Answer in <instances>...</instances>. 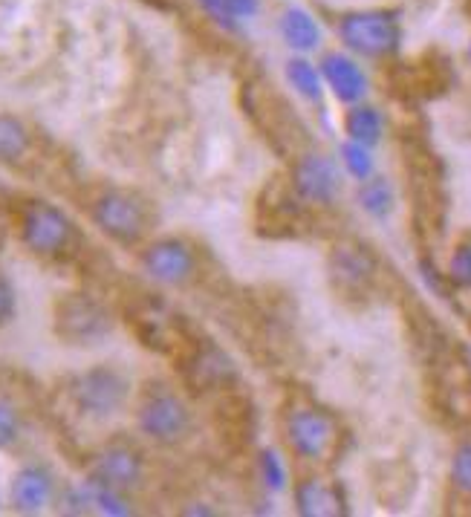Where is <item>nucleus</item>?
I'll list each match as a JSON object with an SVG mask.
<instances>
[{
    "instance_id": "bb28decb",
    "label": "nucleus",
    "mask_w": 471,
    "mask_h": 517,
    "mask_svg": "<svg viewBox=\"0 0 471 517\" xmlns=\"http://www.w3.org/2000/svg\"><path fill=\"white\" fill-rule=\"evenodd\" d=\"M15 312V295H12V286L0 278V324H6Z\"/></svg>"
},
{
    "instance_id": "2eb2a0df",
    "label": "nucleus",
    "mask_w": 471,
    "mask_h": 517,
    "mask_svg": "<svg viewBox=\"0 0 471 517\" xmlns=\"http://www.w3.org/2000/svg\"><path fill=\"white\" fill-rule=\"evenodd\" d=\"M295 506L304 517H333L344 515V500L339 492L321 480H304L295 489Z\"/></svg>"
},
{
    "instance_id": "39448f33",
    "label": "nucleus",
    "mask_w": 471,
    "mask_h": 517,
    "mask_svg": "<svg viewBox=\"0 0 471 517\" xmlns=\"http://www.w3.org/2000/svg\"><path fill=\"white\" fill-rule=\"evenodd\" d=\"M90 220L102 234L116 240L119 246H136L151 226L148 206L122 188H107L90 203Z\"/></svg>"
},
{
    "instance_id": "1a4fd4ad",
    "label": "nucleus",
    "mask_w": 471,
    "mask_h": 517,
    "mask_svg": "<svg viewBox=\"0 0 471 517\" xmlns=\"http://www.w3.org/2000/svg\"><path fill=\"white\" fill-rule=\"evenodd\" d=\"M183 382L197 393L229 388L237 379L235 362L214 344H191L180 359Z\"/></svg>"
},
{
    "instance_id": "20e7f679",
    "label": "nucleus",
    "mask_w": 471,
    "mask_h": 517,
    "mask_svg": "<svg viewBox=\"0 0 471 517\" xmlns=\"http://www.w3.org/2000/svg\"><path fill=\"white\" fill-rule=\"evenodd\" d=\"M18 234L32 255L38 258H61L76 246V223L53 203L32 200L21 208Z\"/></svg>"
},
{
    "instance_id": "0eeeda50",
    "label": "nucleus",
    "mask_w": 471,
    "mask_h": 517,
    "mask_svg": "<svg viewBox=\"0 0 471 517\" xmlns=\"http://www.w3.org/2000/svg\"><path fill=\"white\" fill-rule=\"evenodd\" d=\"M139 263L148 278L165 286H183L197 272V255L180 237H159L148 243L139 255Z\"/></svg>"
},
{
    "instance_id": "f03ea898",
    "label": "nucleus",
    "mask_w": 471,
    "mask_h": 517,
    "mask_svg": "<svg viewBox=\"0 0 471 517\" xmlns=\"http://www.w3.org/2000/svg\"><path fill=\"white\" fill-rule=\"evenodd\" d=\"M136 428L157 445H180L194 428L191 408L174 388L151 385L136 405Z\"/></svg>"
},
{
    "instance_id": "aec40b11",
    "label": "nucleus",
    "mask_w": 471,
    "mask_h": 517,
    "mask_svg": "<svg viewBox=\"0 0 471 517\" xmlns=\"http://www.w3.org/2000/svg\"><path fill=\"white\" fill-rule=\"evenodd\" d=\"M287 78L289 84H292V90L301 96V99H307V102H318L321 99V73L315 70L310 61H304V58H295V61H289L287 64Z\"/></svg>"
},
{
    "instance_id": "b1692460",
    "label": "nucleus",
    "mask_w": 471,
    "mask_h": 517,
    "mask_svg": "<svg viewBox=\"0 0 471 517\" xmlns=\"http://www.w3.org/2000/svg\"><path fill=\"white\" fill-rule=\"evenodd\" d=\"M451 483L460 492L471 494V442H463L454 451V460H451Z\"/></svg>"
},
{
    "instance_id": "9d476101",
    "label": "nucleus",
    "mask_w": 471,
    "mask_h": 517,
    "mask_svg": "<svg viewBox=\"0 0 471 517\" xmlns=\"http://www.w3.org/2000/svg\"><path fill=\"white\" fill-rule=\"evenodd\" d=\"M292 188L310 206H330L341 191L336 162L324 154H304L292 165Z\"/></svg>"
},
{
    "instance_id": "423d86ee",
    "label": "nucleus",
    "mask_w": 471,
    "mask_h": 517,
    "mask_svg": "<svg viewBox=\"0 0 471 517\" xmlns=\"http://www.w3.org/2000/svg\"><path fill=\"white\" fill-rule=\"evenodd\" d=\"M341 41L350 50L362 52L367 58H382L391 55L399 47V24L391 12H353L344 15L339 24Z\"/></svg>"
},
{
    "instance_id": "f3484780",
    "label": "nucleus",
    "mask_w": 471,
    "mask_h": 517,
    "mask_svg": "<svg viewBox=\"0 0 471 517\" xmlns=\"http://www.w3.org/2000/svg\"><path fill=\"white\" fill-rule=\"evenodd\" d=\"M32 148V133L29 128L9 116V113H0V162H21Z\"/></svg>"
},
{
    "instance_id": "cd10ccee",
    "label": "nucleus",
    "mask_w": 471,
    "mask_h": 517,
    "mask_svg": "<svg viewBox=\"0 0 471 517\" xmlns=\"http://www.w3.org/2000/svg\"><path fill=\"white\" fill-rule=\"evenodd\" d=\"M229 3V9L235 12L237 18H249V15H255L258 12V0H226Z\"/></svg>"
},
{
    "instance_id": "6ab92c4d",
    "label": "nucleus",
    "mask_w": 471,
    "mask_h": 517,
    "mask_svg": "<svg viewBox=\"0 0 471 517\" xmlns=\"http://www.w3.org/2000/svg\"><path fill=\"white\" fill-rule=\"evenodd\" d=\"M359 203L370 217L385 220L393 211V188L391 182L382 177H370L359 185Z\"/></svg>"
},
{
    "instance_id": "4be33fe9",
    "label": "nucleus",
    "mask_w": 471,
    "mask_h": 517,
    "mask_svg": "<svg viewBox=\"0 0 471 517\" xmlns=\"http://www.w3.org/2000/svg\"><path fill=\"white\" fill-rule=\"evenodd\" d=\"M261 477L266 489H272V492L287 489V468H284L281 457L275 451H263L261 454Z\"/></svg>"
},
{
    "instance_id": "5701e85b",
    "label": "nucleus",
    "mask_w": 471,
    "mask_h": 517,
    "mask_svg": "<svg viewBox=\"0 0 471 517\" xmlns=\"http://www.w3.org/2000/svg\"><path fill=\"white\" fill-rule=\"evenodd\" d=\"M18 440H21V414L0 399V451L12 448Z\"/></svg>"
},
{
    "instance_id": "a878e982",
    "label": "nucleus",
    "mask_w": 471,
    "mask_h": 517,
    "mask_svg": "<svg viewBox=\"0 0 471 517\" xmlns=\"http://www.w3.org/2000/svg\"><path fill=\"white\" fill-rule=\"evenodd\" d=\"M197 3H200V6L206 9V15H211L220 26H226V29H235L237 26V15L229 9L226 0H197Z\"/></svg>"
},
{
    "instance_id": "a211bd4d",
    "label": "nucleus",
    "mask_w": 471,
    "mask_h": 517,
    "mask_svg": "<svg viewBox=\"0 0 471 517\" xmlns=\"http://www.w3.org/2000/svg\"><path fill=\"white\" fill-rule=\"evenodd\" d=\"M344 133L350 136V142H359L373 148L379 139H382V116L379 110L373 107H353L347 116H344Z\"/></svg>"
},
{
    "instance_id": "f8f14e48",
    "label": "nucleus",
    "mask_w": 471,
    "mask_h": 517,
    "mask_svg": "<svg viewBox=\"0 0 471 517\" xmlns=\"http://www.w3.org/2000/svg\"><path fill=\"white\" fill-rule=\"evenodd\" d=\"M55 480L44 466H24L9 483V506L18 515H38L53 503Z\"/></svg>"
},
{
    "instance_id": "393cba45",
    "label": "nucleus",
    "mask_w": 471,
    "mask_h": 517,
    "mask_svg": "<svg viewBox=\"0 0 471 517\" xmlns=\"http://www.w3.org/2000/svg\"><path fill=\"white\" fill-rule=\"evenodd\" d=\"M451 281L460 286H471V246H460L451 258Z\"/></svg>"
},
{
    "instance_id": "dca6fc26",
    "label": "nucleus",
    "mask_w": 471,
    "mask_h": 517,
    "mask_svg": "<svg viewBox=\"0 0 471 517\" xmlns=\"http://www.w3.org/2000/svg\"><path fill=\"white\" fill-rule=\"evenodd\" d=\"M281 32H284V38H287L292 50H315L318 41H321V29L313 21V15L304 12V9H287L284 21H281Z\"/></svg>"
},
{
    "instance_id": "7ed1b4c3",
    "label": "nucleus",
    "mask_w": 471,
    "mask_h": 517,
    "mask_svg": "<svg viewBox=\"0 0 471 517\" xmlns=\"http://www.w3.org/2000/svg\"><path fill=\"white\" fill-rule=\"evenodd\" d=\"M53 330L70 347H93L113 330V315L102 301L84 292L58 295L53 307Z\"/></svg>"
},
{
    "instance_id": "4468645a",
    "label": "nucleus",
    "mask_w": 471,
    "mask_h": 517,
    "mask_svg": "<svg viewBox=\"0 0 471 517\" xmlns=\"http://www.w3.org/2000/svg\"><path fill=\"white\" fill-rule=\"evenodd\" d=\"M321 76L327 81V87L333 90V96L344 104H356L367 93V78L362 67L341 55V52H330L321 61Z\"/></svg>"
},
{
    "instance_id": "ddd939ff",
    "label": "nucleus",
    "mask_w": 471,
    "mask_h": 517,
    "mask_svg": "<svg viewBox=\"0 0 471 517\" xmlns=\"http://www.w3.org/2000/svg\"><path fill=\"white\" fill-rule=\"evenodd\" d=\"M376 275V263L367 255V249L359 246H339L330 255V278L347 295L365 292Z\"/></svg>"
},
{
    "instance_id": "f257e3e1",
    "label": "nucleus",
    "mask_w": 471,
    "mask_h": 517,
    "mask_svg": "<svg viewBox=\"0 0 471 517\" xmlns=\"http://www.w3.org/2000/svg\"><path fill=\"white\" fill-rule=\"evenodd\" d=\"M67 396L81 416L110 419L125 411L131 399V379L119 367L96 364L67 382Z\"/></svg>"
},
{
    "instance_id": "c85d7f7f",
    "label": "nucleus",
    "mask_w": 471,
    "mask_h": 517,
    "mask_svg": "<svg viewBox=\"0 0 471 517\" xmlns=\"http://www.w3.org/2000/svg\"><path fill=\"white\" fill-rule=\"evenodd\" d=\"M148 3H154L159 9H174L177 6V0H148Z\"/></svg>"
},
{
    "instance_id": "9b49d317",
    "label": "nucleus",
    "mask_w": 471,
    "mask_h": 517,
    "mask_svg": "<svg viewBox=\"0 0 471 517\" xmlns=\"http://www.w3.org/2000/svg\"><path fill=\"white\" fill-rule=\"evenodd\" d=\"M287 442L304 460H324L336 442V425L315 408H298L287 419Z\"/></svg>"
},
{
    "instance_id": "412c9836",
    "label": "nucleus",
    "mask_w": 471,
    "mask_h": 517,
    "mask_svg": "<svg viewBox=\"0 0 471 517\" xmlns=\"http://www.w3.org/2000/svg\"><path fill=\"white\" fill-rule=\"evenodd\" d=\"M341 162L347 168V174L353 180L365 182L373 177V156H370V148L367 145H359V142H344L341 145Z\"/></svg>"
},
{
    "instance_id": "6e6552de",
    "label": "nucleus",
    "mask_w": 471,
    "mask_h": 517,
    "mask_svg": "<svg viewBox=\"0 0 471 517\" xmlns=\"http://www.w3.org/2000/svg\"><path fill=\"white\" fill-rule=\"evenodd\" d=\"M90 480L128 494L145 480V457L131 442H110L93 457Z\"/></svg>"
}]
</instances>
